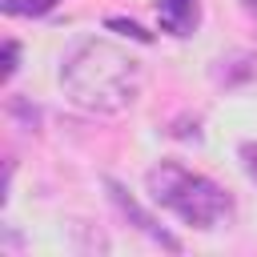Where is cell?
<instances>
[{"label":"cell","instance_id":"cell-4","mask_svg":"<svg viewBox=\"0 0 257 257\" xmlns=\"http://www.w3.org/2000/svg\"><path fill=\"white\" fill-rule=\"evenodd\" d=\"M201 20L197 0H161V28L173 36H189Z\"/></svg>","mask_w":257,"mask_h":257},{"label":"cell","instance_id":"cell-9","mask_svg":"<svg viewBox=\"0 0 257 257\" xmlns=\"http://www.w3.org/2000/svg\"><path fill=\"white\" fill-rule=\"evenodd\" d=\"M245 4H249V8H257V0H245Z\"/></svg>","mask_w":257,"mask_h":257},{"label":"cell","instance_id":"cell-8","mask_svg":"<svg viewBox=\"0 0 257 257\" xmlns=\"http://www.w3.org/2000/svg\"><path fill=\"white\" fill-rule=\"evenodd\" d=\"M241 161H245V173L257 181V145H241Z\"/></svg>","mask_w":257,"mask_h":257},{"label":"cell","instance_id":"cell-2","mask_svg":"<svg viewBox=\"0 0 257 257\" xmlns=\"http://www.w3.org/2000/svg\"><path fill=\"white\" fill-rule=\"evenodd\" d=\"M149 197L169 209L173 217H181L193 229H217L233 217V197L229 189H221L217 181H209L205 173L185 169L181 161H161L149 169L145 177Z\"/></svg>","mask_w":257,"mask_h":257},{"label":"cell","instance_id":"cell-1","mask_svg":"<svg viewBox=\"0 0 257 257\" xmlns=\"http://www.w3.org/2000/svg\"><path fill=\"white\" fill-rule=\"evenodd\" d=\"M141 60L128 56L124 48L108 44V40H84L68 52L64 68H60V84L68 92V100L84 112H100V116H116L124 112L137 96H141Z\"/></svg>","mask_w":257,"mask_h":257},{"label":"cell","instance_id":"cell-7","mask_svg":"<svg viewBox=\"0 0 257 257\" xmlns=\"http://www.w3.org/2000/svg\"><path fill=\"white\" fill-rule=\"evenodd\" d=\"M16 56H20V44H16V40H4V56H0V64H4L0 76H4V80H12V72H16Z\"/></svg>","mask_w":257,"mask_h":257},{"label":"cell","instance_id":"cell-6","mask_svg":"<svg viewBox=\"0 0 257 257\" xmlns=\"http://www.w3.org/2000/svg\"><path fill=\"white\" fill-rule=\"evenodd\" d=\"M108 28L124 32V36H133V40H141V44H149V40H153V36H149V32H145L141 24H133V20H116V16H112V20H108Z\"/></svg>","mask_w":257,"mask_h":257},{"label":"cell","instance_id":"cell-5","mask_svg":"<svg viewBox=\"0 0 257 257\" xmlns=\"http://www.w3.org/2000/svg\"><path fill=\"white\" fill-rule=\"evenodd\" d=\"M60 0H0V8L8 12V16H44V12H52Z\"/></svg>","mask_w":257,"mask_h":257},{"label":"cell","instance_id":"cell-3","mask_svg":"<svg viewBox=\"0 0 257 257\" xmlns=\"http://www.w3.org/2000/svg\"><path fill=\"white\" fill-rule=\"evenodd\" d=\"M104 189H108V197L116 201V209H120V213H124V217H128V221H133V225H137L141 233H149V237H153L157 245H165V249L181 253V241H177V237H173V233H169L165 225H157V221H153V217H149V213H145V209H141V205H137V201L128 197V189H124L120 181H104Z\"/></svg>","mask_w":257,"mask_h":257}]
</instances>
